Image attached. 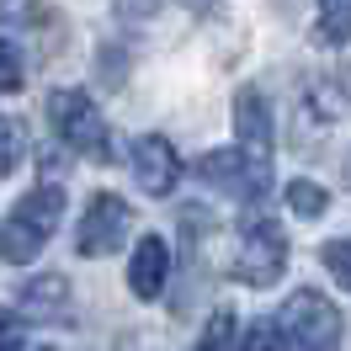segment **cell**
Returning a JSON list of instances; mask_svg holds the SVG:
<instances>
[{
    "label": "cell",
    "instance_id": "2e32d148",
    "mask_svg": "<svg viewBox=\"0 0 351 351\" xmlns=\"http://www.w3.org/2000/svg\"><path fill=\"white\" fill-rule=\"evenodd\" d=\"M319 256H325L330 277H335V282H341V287L351 293V240H330L325 250H319Z\"/></svg>",
    "mask_w": 351,
    "mask_h": 351
},
{
    "label": "cell",
    "instance_id": "277c9868",
    "mask_svg": "<svg viewBox=\"0 0 351 351\" xmlns=\"http://www.w3.org/2000/svg\"><path fill=\"white\" fill-rule=\"evenodd\" d=\"M48 117H53V133H59L75 154H86V160H112L107 117L96 112V101H90L86 90H53V96H48Z\"/></svg>",
    "mask_w": 351,
    "mask_h": 351
},
{
    "label": "cell",
    "instance_id": "ac0fdd59",
    "mask_svg": "<svg viewBox=\"0 0 351 351\" xmlns=\"http://www.w3.org/2000/svg\"><path fill=\"white\" fill-rule=\"evenodd\" d=\"M0 22H5V27L38 22V0H0Z\"/></svg>",
    "mask_w": 351,
    "mask_h": 351
},
{
    "label": "cell",
    "instance_id": "ba28073f",
    "mask_svg": "<svg viewBox=\"0 0 351 351\" xmlns=\"http://www.w3.org/2000/svg\"><path fill=\"white\" fill-rule=\"evenodd\" d=\"M165 277H171V245L160 234H144L133 245V261H128V287L133 298H160L165 293Z\"/></svg>",
    "mask_w": 351,
    "mask_h": 351
},
{
    "label": "cell",
    "instance_id": "7402d4cb",
    "mask_svg": "<svg viewBox=\"0 0 351 351\" xmlns=\"http://www.w3.org/2000/svg\"><path fill=\"white\" fill-rule=\"evenodd\" d=\"M22 351H53V346H22Z\"/></svg>",
    "mask_w": 351,
    "mask_h": 351
},
{
    "label": "cell",
    "instance_id": "8992f818",
    "mask_svg": "<svg viewBox=\"0 0 351 351\" xmlns=\"http://www.w3.org/2000/svg\"><path fill=\"white\" fill-rule=\"evenodd\" d=\"M133 229V213L123 197H112V192H96V197L86 202V213H80V229H75V250L80 256H112V250H123V240H128Z\"/></svg>",
    "mask_w": 351,
    "mask_h": 351
},
{
    "label": "cell",
    "instance_id": "e0dca14e",
    "mask_svg": "<svg viewBox=\"0 0 351 351\" xmlns=\"http://www.w3.org/2000/svg\"><path fill=\"white\" fill-rule=\"evenodd\" d=\"M22 48L16 43H5V38H0V90H22Z\"/></svg>",
    "mask_w": 351,
    "mask_h": 351
},
{
    "label": "cell",
    "instance_id": "30bf717a",
    "mask_svg": "<svg viewBox=\"0 0 351 351\" xmlns=\"http://www.w3.org/2000/svg\"><path fill=\"white\" fill-rule=\"evenodd\" d=\"M22 314L27 319H64L69 308V282L59 277V271H43V277H32V282L22 287Z\"/></svg>",
    "mask_w": 351,
    "mask_h": 351
},
{
    "label": "cell",
    "instance_id": "52a82bcc",
    "mask_svg": "<svg viewBox=\"0 0 351 351\" xmlns=\"http://www.w3.org/2000/svg\"><path fill=\"white\" fill-rule=\"evenodd\" d=\"M133 181L149 192V197H171L176 192V176H181V154H176L171 138H160V133H144V138H133Z\"/></svg>",
    "mask_w": 351,
    "mask_h": 351
},
{
    "label": "cell",
    "instance_id": "3957f363",
    "mask_svg": "<svg viewBox=\"0 0 351 351\" xmlns=\"http://www.w3.org/2000/svg\"><path fill=\"white\" fill-rule=\"evenodd\" d=\"M197 176L213 192H223V197H234V202H261L266 192H271V154L245 149V144L213 149V154L197 160Z\"/></svg>",
    "mask_w": 351,
    "mask_h": 351
},
{
    "label": "cell",
    "instance_id": "ffe728a7",
    "mask_svg": "<svg viewBox=\"0 0 351 351\" xmlns=\"http://www.w3.org/2000/svg\"><path fill=\"white\" fill-rule=\"evenodd\" d=\"M123 5V16H149V11H160V0H117Z\"/></svg>",
    "mask_w": 351,
    "mask_h": 351
},
{
    "label": "cell",
    "instance_id": "5b68a950",
    "mask_svg": "<svg viewBox=\"0 0 351 351\" xmlns=\"http://www.w3.org/2000/svg\"><path fill=\"white\" fill-rule=\"evenodd\" d=\"M282 271H287L282 223H271L266 213L261 219H245L240 250H234V277H240L245 287H271V282H282Z\"/></svg>",
    "mask_w": 351,
    "mask_h": 351
},
{
    "label": "cell",
    "instance_id": "7c38bea8",
    "mask_svg": "<svg viewBox=\"0 0 351 351\" xmlns=\"http://www.w3.org/2000/svg\"><path fill=\"white\" fill-rule=\"evenodd\" d=\"M287 208H293L298 219H319L330 208V197H325V186H314V181H293V186H287Z\"/></svg>",
    "mask_w": 351,
    "mask_h": 351
},
{
    "label": "cell",
    "instance_id": "7a4b0ae2",
    "mask_svg": "<svg viewBox=\"0 0 351 351\" xmlns=\"http://www.w3.org/2000/svg\"><path fill=\"white\" fill-rule=\"evenodd\" d=\"M282 351H341L346 319L319 287H298L282 308Z\"/></svg>",
    "mask_w": 351,
    "mask_h": 351
},
{
    "label": "cell",
    "instance_id": "9c48e42d",
    "mask_svg": "<svg viewBox=\"0 0 351 351\" xmlns=\"http://www.w3.org/2000/svg\"><path fill=\"white\" fill-rule=\"evenodd\" d=\"M234 133H240L245 149L271 154V107H266V96L256 86H245L240 96H234Z\"/></svg>",
    "mask_w": 351,
    "mask_h": 351
},
{
    "label": "cell",
    "instance_id": "5bb4252c",
    "mask_svg": "<svg viewBox=\"0 0 351 351\" xmlns=\"http://www.w3.org/2000/svg\"><path fill=\"white\" fill-rule=\"evenodd\" d=\"M234 351H282V325H277V319H256Z\"/></svg>",
    "mask_w": 351,
    "mask_h": 351
},
{
    "label": "cell",
    "instance_id": "4fadbf2b",
    "mask_svg": "<svg viewBox=\"0 0 351 351\" xmlns=\"http://www.w3.org/2000/svg\"><path fill=\"white\" fill-rule=\"evenodd\" d=\"M192 351H234V314L219 308V314L208 319V330H202V341Z\"/></svg>",
    "mask_w": 351,
    "mask_h": 351
},
{
    "label": "cell",
    "instance_id": "d6986e66",
    "mask_svg": "<svg viewBox=\"0 0 351 351\" xmlns=\"http://www.w3.org/2000/svg\"><path fill=\"white\" fill-rule=\"evenodd\" d=\"M0 351H22V319H0Z\"/></svg>",
    "mask_w": 351,
    "mask_h": 351
},
{
    "label": "cell",
    "instance_id": "44dd1931",
    "mask_svg": "<svg viewBox=\"0 0 351 351\" xmlns=\"http://www.w3.org/2000/svg\"><path fill=\"white\" fill-rule=\"evenodd\" d=\"M346 186H351V154H346Z\"/></svg>",
    "mask_w": 351,
    "mask_h": 351
},
{
    "label": "cell",
    "instance_id": "9a60e30c",
    "mask_svg": "<svg viewBox=\"0 0 351 351\" xmlns=\"http://www.w3.org/2000/svg\"><path fill=\"white\" fill-rule=\"evenodd\" d=\"M16 160H22V128L0 112V176H11L16 171Z\"/></svg>",
    "mask_w": 351,
    "mask_h": 351
},
{
    "label": "cell",
    "instance_id": "6da1fadb",
    "mask_svg": "<svg viewBox=\"0 0 351 351\" xmlns=\"http://www.w3.org/2000/svg\"><path fill=\"white\" fill-rule=\"evenodd\" d=\"M59 219H64V186H38V192H27V197L11 208L5 229H0V256L11 266L38 261V250L53 240Z\"/></svg>",
    "mask_w": 351,
    "mask_h": 351
},
{
    "label": "cell",
    "instance_id": "8fae6325",
    "mask_svg": "<svg viewBox=\"0 0 351 351\" xmlns=\"http://www.w3.org/2000/svg\"><path fill=\"white\" fill-rule=\"evenodd\" d=\"M319 43L346 48L351 43V0H330L325 16H319Z\"/></svg>",
    "mask_w": 351,
    "mask_h": 351
}]
</instances>
